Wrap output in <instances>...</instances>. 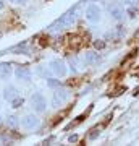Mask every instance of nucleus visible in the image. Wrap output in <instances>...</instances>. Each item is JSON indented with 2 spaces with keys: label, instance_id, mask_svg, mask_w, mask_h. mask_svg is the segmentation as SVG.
<instances>
[{
  "label": "nucleus",
  "instance_id": "21",
  "mask_svg": "<svg viewBox=\"0 0 139 146\" xmlns=\"http://www.w3.org/2000/svg\"><path fill=\"white\" fill-rule=\"evenodd\" d=\"M3 8V0H0V10Z\"/></svg>",
  "mask_w": 139,
  "mask_h": 146
},
{
  "label": "nucleus",
  "instance_id": "4",
  "mask_svg": "<svg viewBox=\"0 0 139 146\" xmlns=\"http://www.w3.org/2000/svg\"><path fill=\"white\" fill-rule=\"evenodd\" d=\"M31 101H32V107H34L36 112H44V110H45L47 102H45V98H44L41 93H36L34 96H32Z\"/></svg>",
  "mask_w": 139,
  "mask_h": 146
},
{
  "label": "nucleus",
  "instance_id": "16",
  "mask_svg": "<svg viewBox=\"0 0 139 146\" xmlns=\"http://www.w3.org/2000/svg\"><path fill=\"white\" fill-rule=\"evenodd\" d=\"M99 133H100V131H99L97 128H94L92 133H89V140H96V138L99 136Z\"/></svg>",
  "mask_w": 139,
  "mask_h": 146
},
{
  "label": "nucleus",
  "instance_id": "18",
  "mask_svg": "<svg viewBox=\"0 0 139 146\" xmlns=\"http://www.w3.org/2000/svg\"><path fill=\"white\" fill-rule=\"evenodd\" d=\"M68 141H70V143H76V141H78V135H70V136H68Z\"/></svg>",
  "mask_w": 139,
  "mask_h": 146
},
{
  "label": "nucleus",
  "instance_id": "23",
  "mask_svg": "<svg viewBox=\"0 0 139 146\" xmlns=\"http://www.w3.org/2000/svg\"><path fill=\"white\" fill-rule=\"evenodd\" d=\"M136 37H139V33H136Z\"/></svg>",
  "mask_w": 139,
  "mask_h": 146
},
{
  "label": "nucleus",
  "instance_id": "15",
  "mask_svg": "<svg viewBox=\"0 0 139 146\" xmlns=\"http://www.w3.org/2000/svg\"><path fill=\"white\" fill-rule=\"evenodd\" d=\"M47 86H50V88H58V86H60V81H58V80H53V78H47Z\"/></svg>",
  "mask_w": 139,
  "mask_h": 146
},
{
  "label": "nucleus",
  "instance_id": "14",
  "mask_svg": "<svg viewBox=\"0 0 139 146\" xmlns=\"http://www.w3.org/2000/svg\"><path fill=\"white\" fill-rule=\"evenodd\" d=\"M10 102H11V107H15V109H18V107H21V106H23V102H24V101H23V98H20V96H16L15 99H11Z\"/></svg>",
  "mask_w": 139,
  "mask_h": 146
},
{
  "label": "nucleus",
  "instance_id": "9",
  "mask_svg": "<svg viewBox=\"0 0 139 146\" xmlns=\"http://www.w3.org/2000/svg\"><path fill=\"white\" fill-rule=\"evenodd\" d=\"M11 75V65L10 63H0V78L7 80Z\"/></svg>",
  "mask_w": 139,
  "mask_h": 146
},
{
  "label": "nucleus",
  "instance_id": "20",
  "mask_svg": "<svg viewBox=\"0 0 139 146\" xmlns=\"http://www.w3.org/2000/svg\"><path fill=\"white\" fill-rule=\"evenodd\" d=\"M125 2L129 5H139V0H125Z\"/></svg>",
  "mask_w": 139,
  "mask_h": 146
},
{
  "label": "nucleus",
  "instance_id": "12",
  "mask_svg": "<svg viewBox=\"0 0 139 146\" xmlns=\"http://www.w3.org/2000/svg\"><path fill=\"white\" fill-rule=\"evenodd\" d=\"M10 52H13V54H29V50L26 49V44L23 42V44H20V46L10 49Z\"/></svg>",
  "mask_w": 139,
  "mask_h": 146
},
{
  "label": "nucleus",
  "instance_id": "5",
  "mask_svg": "<svg viewBox=\"0 0 139 146\" xmlns=\"http://www.w3.org/2000/svg\"><path fill=\"white\" fill-rule=\"evenodd\" d=\"M39 123H41V120L36 115H26L24 119L21 120V125L24 127V128H28V130H32V128L39 127Z\"/></svg>",
  "mask_w": 139,
  "mask_h": 146
},
{
  "label": "nucleus",
  "instance_id": "2",
  "mask_svg": "<svg viewBox=\"0 0 139 146\" xmlns=\"http://www.w3.org/2000/svg\"><path fill=\"white\" fill-rule=\"evenodd\" d=\"M100 15H102V11L99 8V5L96 3H91V5L86 8V18H88L91 23H97L100 20Z\"/></svg>",
  "mask_w": 139,
  "mask_h": 146
},
{
  "label": "nucleus",
  "instance_id": "7",
  "mask_svg": "<svg viewBox=\"0 0 139 146\" xmlns=\"http://www.w3.org/2000/svg\"><path fill=\"white\" fill-rule=\"evenodd\" d=\"M15 75L18 80H23V81H29L31 80V72H29V68H26V67H18Z\"/></svg>",
  "mask_w": 139,
  "mask_h": 146
},
{
  "label": "nucleus",
  "instance_id": "19",
  "mask_svg": "<svg viewBox=\"0 0 139 146\" xmlns=\"http://www.w3.org/2000/svg\"><path fill=\"white\" fill-rule=\"evenodd\" d=\"M10 2L16 3V5H26V2H28V0H10Z\"/></svg>",
  "mask_w": 139,
  "mask_h": 146
},
{
  "label": "nucleus",
  "instance_id": "3",
  "mask_svg": "<svg viewBox=\"0 0 139 146\" xmlns=\"http://www.w3.org/2000/svg\"><path fill=\"white\" fill-rule=\"evenodd\" d=\"M68 98H70V93H68L67 89H57V91L53 93L52 104H53V107H60V106H62Z\"/></svg>",
  "mask_w": 139,
  "mask_h": 146
},
{
  "label": "nucleus",
  "instance_id": "10",
  "mask_svg": "<svg viewBox=\"0 0 139 146\" xmlns=\"http://www.w3.org/2000/svg\"><path fill=\"white\" fill-rule=\"evenodd\" d=\"M16 96H18V89H16L15 86H8V88H5V91H3V98H5L7 101L15 99Z\"/></svg>",
  "mask_w": 139,
  "mask_h": 146
},
{
  "label": "nucleus",
  "instance_id": "17",
  "mask_svg": "<svg viewBox=\"0 0 139 146\" xmlns=\"http://www.w3.org/2000/svg\"><path fill=\"white\" fill-rule=\"evenodd\" d=\"M94 46H96V49H103V47H105V42H102V41H96V42H94Z\"/></svg>",
  "mask_w": 139,
  "mask_h": 146
},
{
  "label": "nucleus",
  "instance_id": "13",
  "mask_svg": "<svg viewBox=\"0 0 139 146\" xmlns=\"http://www.w3.org/2000/svg\"><path fill=\"white\" fill-rule=\"evenodd\" d=\"M7 123H8V127H11V128H16L18 127V117H15V115H10L8 119H7Z\"/></svg>",
  "mask_w": 139,
  "mask_h": 146
},
{
  "label": "nucleus",
  "instance_id": "8",
  "mask_svg": "<svg viewBox=\"0 0 139 146\" xmlns=\"http://www.w3.org/2000/svg\"><path fill=\"white\" fill-rule=\"evenodd\" d=\"M84 62L88 65H96L100 62V55L97 52H86L84 54Z\"/></svg>",
  "mask_w": 139,
  "mask_h": 146
},
{
  "label": "nucleus",
  "instance_id": "11",
  "mask_svg": "<svg viewBox=\"0 0 139 146\" xmlns=\"http://www.w3.org/2000/svg\"><path fill=\"white\" fill-rule=\"evenodd\" d=\"M108 10H110V15L113 16L115 20H121L123 18V11H121V8L117 5H110L108 7Z\"/></svg>",
  "mask_w": 139,
  "mask_h": 146
},
{
  "label": "nucleus",
  "instance_id": "22",
  "mask_svg": "<svg viewBox=\"0 0 139 146\" xmlns=\"http://www.w3.org/2000/svg\"><path fill=\"white\" fill-rule=\"evenodd\" d=\"M139 93V86H138V88H136V94H138Z\"/></svg>",
  "mask_w": 139,
  "mask_h": 146
},
{
  "label": "nucleus",
  "instance_id": "6",
  "mask_svg": "<svg viewBox=\"0 0 139 146\" xmlns=\"http://www.w3.org/2000/svg\"><path fill=\"white\" fill-rule=\"evenodd\" d=\"M52 70H53V73H57L58 76H65V73H67V65H65V62L63 60H53V62L50 63Z\"/></svg>",
  "mask_w": 139,
  "mask_h": 146
},
{
  "label": "nucleus",
  "instance_id": "1",
  "mask_svg": "<svg viewBox=\"0 0 139 146\" xmlns=\"http://www.w3.org/2000/svg\"><path fill=\"white\" fill-rule=\"evenodd\" d=\"M74 18H76L74 10H70V11H67L65 15H62V18L55 21L50 28L53 29V31H57V29H63V28H67V26H71L73 21H74Z\"/></svg>",
  "mask_w": 139,
  "mask_h": 146
}]
</instances>
